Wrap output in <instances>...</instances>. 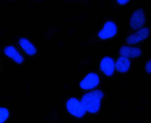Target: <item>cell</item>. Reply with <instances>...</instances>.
<instances>
[{"label": "cell", "instance_id": "cell-1", "mask_svg": "<svg viewBox=\"0 0 151 123\" xmlns=\"http://www.w3.org/2000/svg\"><path fill=\"white\" fill-rule=\"evenodd\" d=\"M104 93L101 90H95L84 94L81 102L86 111L95 113L99 110Z\"/></svg>", "mask_w": 151, "mask_h": 123}, {"label": "cell", "instance_id": "cell-2", "mask_svg": "<svg viewBox=\"0 0 151 123\" xmlns=\"http://www.w3.org/2000/svg\"><path fill=\"white\" fill-rule=\"evenodd\" d=\"M2 54L12 63L18 65L24 63L25 56L14 43L4 44L0 48Z\"/></svg>", "mask_w": 151, "mask_h": 123}, {"label": "cell", "instance_id": "cell-3", "mask_svg": "<svg viewBox=\"0 0 151 123\" xmlns=\"http://www.w3.org/2000/svg\"><path fill=\"white\" fill-rule=\"evenodd\" d=\"M14 43L25 56H32L37 53V49L35 45L24 36H17L14 39Z\"/></svg>", "mask_w": 151, "mask_h": 123}, {"label": "cell", "instance_id": "cell-4", "mask_svg": "<svg viewBox=\"0 0 151 123\" xmlns=\"http://www.w3.org/2000/svg\"><path fill=\"white\" fill-rule=\"evenodd\" d=\"M66 106L70 114L78 118L83 117L86 111L81 102L74 97L70 98L68 100Z\"/></svg>", "mask_w": 151, "mask_h": 123}, {"label": "cell", "instance_id": "cell-5", "mask_svg": "<svg viewBox=\"0 0 151 123\" xmlns=\"http://www.w3.org/2000/svg\"><path fill=\"white\" fill-rule=\"evenodd\" d=\"M145 21V16L143 10L138 9L133 12L130 18V27L133 30L140 29L143 26Z\"/></svg>", "mask_w": 151, "mask_h": 123}, {"label": "cell", "instance_id": "cell-6", "mask_svg": "<svg viewBox=\"0 0 151 123\" xmlns=\"http://www.w3.org/2000/svg\"><path fill=\"white\" fill-rule=\"evenodd\" d=\"M99 81V77L97 74L94 73H89L81 82L80 86L84 89H92L98 85Z\"/></svg>", "mask_w": 151, "mask_h": 123}, {"label": "cell", "instance_id": "cell-7", "mask_svg": "<svg viewBox=\"0 0 151 123\" xmlns=\"http://www.w3.org/2000/svg\"><path fill=\"white\" fill-rule=\"evenodd\" d=\"M117 28L113 22L109 21L106 22L98 34V36L102 39H106L114 36L116 34Z\"/></svg>", "mask_w": 151, "mask_h": 123}, {"label": "cell", "instance_id": "cell-8", "mask_svg": "<svg viewBox=\"0 0 151 123\" xmlns=\"http://www.w3.org/2000/svg\"><path fill=\"white\" fill-rule=\"evenodd\" d=\"M149 34L150 30L148 28H142L129 36L127 39V42L130 44H136L147 38Z\"/></svg>", "mask_w": 151, "mask_h": 123}, {"label": "cell", "instance_id": "cell-9", "mask_svg": "<svg viewBox=\"0 0 151 123\" xmlns=\"http://www.w3.org/2000/svg\"><path fill=\"white\" fill-rule=\"evenodd\" d=\"M100 67L101 70L105 75L111 76L114 72L115 64L111 58L109 56H105L100 61Z\"/></svg>", "mask_w": 151, "mask_h": 123}, {"label": "cell", "instance_id": "cell-10", "mask_svg": "<svg viewBox=\"0 0 151 123\" xmlns=\"http://www.w3.org/2000/svg\"><path fill=\"white\" fill-rule=\"evenodd\" d=\"M120 54L127 58H135L139 56L142 54L140 49L136 47L127 46L122 47L119 49Z\"/></svg>", "mask_w": 151, "mask_h": 123}, {"label": "cell", "instance_id": "cell-11", "mask_svg": "<svg viewBox=\"0 0 151 123\" xmlns=\"http://www.w3.org/2000/svg\"><path fill=\"white\" fill-rule=\"evenodd\" d=\"M130 64V61L128 58L121 56L117 59L115 64V67L119 72L125 73L129 69Z\"/></svg>", "mask_w": 151, "mask_h": 123}, {"label": "cell", "instance_id": "cell-12", "mask_svg": "<svg viewBox=\"0 0 151 123\" xmlns=\"http://www.w3.org/2000/svg\"><path fill=\"white\" fill-rule=\"evenodd\" d=\"M10 116L9 109L6 107H0V123L6 122L9 119Z\"/></svg>", "mask_w": 151, "mask_h": 123}, {"label": "cell", "instance_id": "cell-13", "mask_svg": "<svg viewBox=\"0 0 151 123\" xmlns=\"http://www.w3.org/2000/svg\"><path fill=\"white\" fill-rule=\"evenodd\" d=\"M145 69L146 71L148 73H151V61L150 60L148 61L145 66Z\"/></svg>", "mask_w": 151, "mask_h": 123}, {"label": "cell", "instance_id": "cell-14", "mask_svg": "<svg viewBox=\"0 0 151 123\" xmlns=\"http://www.w3.org/2000/svg\"><path fill=\"white\" fill-rule=\"evenodd\" d=\"M129 1V0H117V2L119 4H120L121 5H124L125 4L127 3H128Z\"/></svg>", "mask_w": 151, "mask_h": 123}, {"label": "cell", "instance_id": "cell-15", "mask_svg": "<svg viewBox=\"0 0 151 123\" xmlns=\"http://www.w3.org/2000/svg\"><path fill=\"white\" fill-rule=\"evenodd\" d=\"M2 62L1 60L0 59V73L2 71Z\"/></svg>", "mask_w": 151, "mask_h": 123}, {"label": "cell", "instance_id": "cell-16", "mask_svg": "<svg viewBox=\"0 0 151 123\" xmlns=\"http://www.w3.org/2000/svg\"><path fill=\"white\" fill-rule=\"evenodd\" d=\"M1 27L0 26V35L1 34Z\"/></svg>", "mask_w": 151, "mask_h": 123}, {"label": "cell", "instance_id": "cell-17", "mask_svg": "<svg viewBox=\"0 0 151 123\" xmlns=\"http://www.w3.org/2000/svg\"></svg>", "mask_w": 151, "mask_h": 123}]
</instances>
